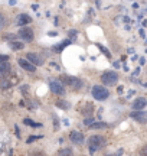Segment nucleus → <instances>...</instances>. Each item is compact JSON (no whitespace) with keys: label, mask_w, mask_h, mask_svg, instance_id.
I'll list each match as a JSON object with an SVG mask.
<instances>
[{"label":"nucleus","mask_w":147,"mask_h":156,"mask_svg":"<svg viewBox=\"0 0 147 156\" xmlns=\"http://www.w3.org/2000/svg\"><path fill=\"white\" fill-rule=\"evenodd\" d=\"M105 145V137L102 136H91L88 140V149L90 153H95L98 149H101L102 146Z\"/></svg>","instance_id":"1"},{"label":"nucleus","mask_w":147,"mask_h":156,"mask_svg":"<svg viewBox=\"0 0 147 156\" xmlns=\"http://www.w3.org/2000/svg\"><path fill=\"white\" fill-rule=\"evenodd\" d=\"M118 81V75L114 71H105L101 74V82L104 85H115Z\"/></svg>","instance_id":"2"},{"label":"nucleus","mask_w":147,"mask_h":156,"mask_svg":"<svg viewBox=\"0 0 147 156\" xmlns=\"http://www.w3.org/2000/svg\"><path fill=\"white\" fill-rule=\"evenodd\" d=\"M92 97L95 98V100H105V98H108V90L105 88V87H101V85H94L92 87Z\"/></svg>","instance_id":"3"},{"label":"nucleus","mask_w":147,"mask_h":156,"mask_svg":"<svg viewBox=\"0 0 147 156\" xmlns=\"http://www.w3.org/2000/svg\"><path fill=\"white\" fill-rule=\"evenodd\" d=\"M62 79H64V82L67 84V85H69L72 90H79L81 87H82V81L79 79V78H75V77H69V75H65V77H62Z\"/></svg>","instance_id":"4"},{"label":"nucleus","mask_w":147,"mask_h":156,"mask_svg":"<svg viewBox=\"0 0 147 156\" xmlns=\"http://www.w3.org/2000/svg\"><path fill=\"white\" fill-rule=\"evenodd\" d=\"M49 87H51V91L54 94H58V95H64L65 94V87H64V84L61 81H56V79L55 81H51Z\"/></svg>","instance_id":"5"},{"label":"nucleus","mask_w":147,"mask_h":156,"mask_svg":"<svg viewBox=\"0 0 147 156\" xmlns=\"http://www.w3.org/2000/svg\"><path fill=\"white\" fill-rule=\"evenodd\" d=\"M130 117L136 122L141 123V124H146L147 123V112H131L130 113Z\"/></svg>","instance_id":"6"},{"label":"nucleus","mask_w":147,"mask_h":156,"mask_svg":"<svg viewBox=\"0 0 147 156\" xmlns=\"http://www.w3.org/2000/svg\"><path fill=\"white\" fill-rule=\"evenodd\" d=\"M69 139H71V142L75 143V145H82L84 140H85L84 134L81 133V132H78V130H72V132L69 133Z\"/></svg>","instance_id":"7"},{"label":"nucleus","mask_w":147,"mask_h":156,"mask_svg":"<svg viewBox=\"0 0 147 156\" xmlns=\"http://www.w3.org/2000/svg\"><path fill=\"white\" fill-rule=\"evenodd\" d=\"M17 35H19V38H22L23 41H26V42H30L33 39V31L30 28H22Z\"/></svg>","instance_id":"8"},{"label":"nucleus","mask_w":147,"mask_h":156,"mask_svg":"<svg viewBox=\"0 0 147 156\" xmlns=\"http://www.w3.org/2000/svg\"><path fill=\"white\" fill-rule=\"evenodd\" d=\"M131 106H133L134 112H141V110L147 106V100L144 98V97H138V98H136V100L131 103Z\"/></svg>","instance_id":"9"},{"label":"nucleus","mask_w":147,"mask_h":156,"mask_svg":"<svg viewBox=\"0 0 147 156\" xmlns=\"http://www.w3.org/2000/svg\"><path fill=\"white\" fill-rule=\"evenodd\" d=\"M26 59H28L32 65H35V67H36V65H42V64H43V59L38 55V54H35V52H29V54L26 55Z\"/></svg>","instance_id":"10"},{"label":"nucleus","mask_w":147,"mask_h":156,"mask_svg":"<svg viewBox=\"0 0 147 156\" xmlns=\"http://www.w3.org/2000/svg\"><path fill=\"white\" fill-rule=\"evenodd\" d=\"M30 22H32L30 16H29V15H25V13L19 15V16L16 17V20H14V23H16L17 26H25V25H28V23H30Z\"/></svg>","instance_id":"11"},{"label":"nucleus","mask_w":147,"mask_h":156,"mask_svg":"<svg viewBox=\"0 0 147 156\" xmlns=\"http://www.w3.org/2000/svg\"><path fill=\"white\" fill-rule=\"evenodd\" d=\"M17 62H19V65H20V67H22L25 71H29V72H35V71H36L35 65H32V64H30L28 59H19Z\"/></svg>","instance_id":"12"},{"label":"nucleus","mask_w":147,"mask_h":156,"mask_svg":"<svg viewBox=\"0 0 147 156\" xmlns=\"http://www.w3.org/2000/svg\"><path fill=\"white\" fill-rule=\"evenodd\" d=\"M10 71H12V67L7 64V62L1 64V65H0V78H6L9 74H10Z\"/></svg>","instance_id":"13"},{"label":"nucleus","mask_w":147,"mask_h":156,"mask_svg":"<svg viewBox=\"0 0 147 156\" xmlns=\"http://www.w3.org/2000/svg\"><path fill=\"white\" fill-rule=\"evenodd\" d=\"M17 81L14 79V81H10L9 78H1L0 79V88L1 90H7V88H10L13 84H16Z\"/></svg>","instance_id":"14"},{"label":"nucleus","mask_w":147,"mask_h":156,"mask_svg":"<svg viewBox=\"0 0 147 156\" xmlns=\"http://www.w3.org/2000/svg\"><path fill=\"white\" fill-rule=\"evenodd\" d=\"M72 149L71 147H62L58 150V156H72Z\"/></svg>","instance_id":"15"},{"label":"nucleus","mask_w":147,"mask_h":156,"mask_svg":"<svg viewBox=\"0 0 147 156\" xmlns=\"http://www.w3.org/2000/svg\"><path fill=\"white\" fill-rule=\"evenodd\" d=\"M23 123H25V124H28V126H30V127H42V124H41V123H36V122H33V120H30V119H25Z\"/></svg>","instance_id":"16"},{"label":"nucleus","mask_w":147,"mask_h":156,"mask_svg":"<svg viewBox=\"0 0 147 156\" xmlns=\"http://www.w3.org/2000/svg\"><path fill=\"white\" fill-rule=\"evenodd\" d=\"M23 46H25V45H23L22 42H14V41H13V42H10V48L13 49V51H19V49H23Z\"/></svg>","instance_id":"17"},{"label":"nucleus","mask_w":147,"mask_h":156,"mask_svg":"<svg viewBox=\"0 0 147 156\" xmlns=\"http://www.w3.org/2000/svg\"><path fill=\"white\" fill-rule=\"evenodd\" d=\"M91 129H105V127H107V123H92V124H91L90 126Z\"/></svg>","instance_id":"18"},{"label":"nucleus","mask_w":147,"mask_h":156,"mask_svg":"<svg viewBox=\"0 0 147 156\" xmlns=\"http://www.w3.org/2000/svg\"><path fill=\"white\" fill-rule=\"evenodd\" d=\"M4 26H6V17H4V15L0 13V31H3Z\"/></svg>","instance_id":"19"},{"label":"nucleus","mask_w":147,"mask_h":156,"mask_svg":"<svg viewBox=\"0 0 147 156\" xmlns=\"http://www.w3.org/2000/svg\"><path fill=\"white\" fill-rule=\"evenodd\" d=\"M69 42H71V41H64L62 44H59V46H56V48H54V49H55V51H61L62 48H65L67 45H69Z\"/></svg>","instance_id":"20"},{"label":"nucleus","mask_w":147,"mask_h":156,"mask_svg":"<svg viewBox=\"0 0 147 156\" xmlns=\"http://www.w3.org/2000/svg\"><path fill=\"white\" fill-rule=\"evenodd\" d=\"M65 101H56V106L58 107H62V109H68L69 104H64Z\"/></svg>","instance_id":"21"},{"label":"nucleus","mask_w":147,"mask_h":156,"mask_svg":"<svg viewBox=\"0 0 147 156\" xmlns=\"http://www.w3.org/2000/svg\"><path fill=\"white\" fill-rule=\"evenodd\" d=\"M7 59H9V56L7 55H0V65L4 64V62H7Z\"/></svg>","instance_id":"22"},{"label":"nucleus","mask_w":147,"mask_h":156,"mask_svg":"<svg viewBox=\"0 0 147 156\" xmlns=\"http://www.w3.org/2000/svg\"><path fill=\"white\" fill-rule=\"evenodd\" d=\"M140 155H141V156H147V146H144V147H141V149H140Z\"/></svg>","instance_id":"23"},{"label":"nucleus","mask_w":147,"mask_h":156,"mask_svg":"<svg viewBox=\"0 0 147 156\" xmlns=\"http://www.w3.org/2000/svg\"><path fill=\"white\" fill-rule=\"evenodd\" d=\"M39 137H42V136H30V139H28V143H32L33 140H36V139H39Z\"/></svg>","instance_id":"24"},{"label":"nucleus","mask_w":147,"mask_h":156,"mask_svg":"<svg viewBox=\"0 0 147 156\" xmlns=\"http://www.w3.org/2000/svg\"><path fill=\"white\" fill-rule=\"evenodd\" d=\"M92 123H94V120H92V119H85V124H87L88 127H90V126L92 124Z\"/></svg>","instance_id":"25"},{"label":"nucleus","mask_w":147,"mask_h":156,"mask_svg":"<svg viewBox=\"0 0 147 156\" xmlns=\"http://www.w3.org/2000/svg\"><path fill=\"white\" fill-rule=\"evenodd\" d=\"M54 124H55V126H54V127H55V130H58V129H59V124H58V119H54Z\"/></svg>","instance_id":"26"},{"label":"nucleus","mask_w":147,"mask_h":156,"mask_svg":"<svg viewBox=\"0 0 147 156\" xmlns=\"http://www.w3.org/2000/svg\"><path fill=\"white\" fill-rule=\"evenodd\" d=\"M69 38H74V36H75V35H77V31H69Z\"/></svg>","instance_id":"27"},{"label":"nucleus","mask_w":147,"mask_h":156,"mask_svg":"<svg viewBox=\"0 0 147 156\" xmlns=\"http://www.w3.org/2000/svg\"><path fill=\"white\" fill-rule=\"evenodd\" d=\"M28 88H29L28 85H23V87H22L20 90H22V93H23V94H26V93H28Z\"/></svg>","instance_id":"28"},{"label":"nucleus","mask_w":147,"mask_h":156,"mask_svg":"<svg viewBox=\"0 0 147 156\" xmlns=\"http://www.w3.org/2000/svg\"><path fill=\"white\" fill-rule=\"evenodd\" d=\"M52 65V68H55V69H59V65H56V64H51Z\"/></svg>","instance_id":"29"},{"label":"nucleus","mask_w":147,"mask_h":156,"mask_svg":"<svg viewBox=\"0 0 147 156\" xmlns=\"http://www.w3.org/2000/svg\"><path fill=\"white\" fill-rule=\"evenodd\" d=\"M30 156H43V155H42V153H39V155H32V153H30Z\"/></svg>","instance_id":"30"},{"label":"nucleus","mask_w":147,"mask_h":156,"mask_svg":"<svg viewBox=\"0 0 147 156\" xmlns=\"http://www.w3.org/2000/svg\"><path fill=\"white\" fill-rule=\"evenodd\" d=\"M107 156H117V155H107Z\"/></svg>","instance_id":"31"}]
</instances>
